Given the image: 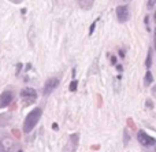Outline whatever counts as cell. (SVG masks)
<instances>
[{"mask_svg":"<svg viewBox=\"0 0 156 152\" xmlns=\"http://www.w3.org/2000/svg\"><path fill=\"white\" fill-rule=\"evenodd\" d=\"M41 115H43V110L40 107H36L34 110L29 112L25 118V122H23V133H30L33 129L36 128V125L40 121Z\"/></svg>","mask_w":156,"mask_h":152,"instance_id":"6da1fadb","label":"cell"},{"mask_svg":"<svg viewBox=\"0 0 156 152\" xmlns=\"http://www.w3.org/2000/svg\"><path fill=\"white\" fill-rule=\"evenodd\" d=\"M137 140H138V143H140L141 145H144V147H154L155 143H156L155 137L147 134L144 130H140L137 133Z\"/></svg>","mask_w":156,"mask_h":152,"instance_id":"7a4b0ae2","label":"cell"},{"mask_svg":"<svg viewBox=\"0 0 156 152\" xmlns=\"http://www.w3.org/2000/svg\"><path fill=\"white\" fill-rule=\"evenodd\" d=\"M116 18L121 23H125L130 19V11L126 4H121L116 7Z\"/></svg>","mask_w":156,"mask_h":152,"instance_id":"3957f363","label":"cell"},{"mask_svg":"<svg viewBox=\"0 0 156 152\" xmlns=\"http://www.w3.org/2000/svg\"><path fill=\"white\" fill-rule=\"evenodd\" d=\"M58 87H59V78H49V80H47L45 85H44L43 95L44 96H49Z\"/></svg>","mask_w":156,"mask_h":152,"instance_id":"277c9868","label":"cell"},{"mask_svg":"<svg viewBox=\"0 0 156 152\" xmlns=\"http://www.w3.org/2000/svg\"><path fill=\"white\" fill-rule=\"evenodd\" d=\"M12 100H14V93L11 90H4L0 95V108H5L7 106H10Z\"/></svg>","mask_w":156,"mask_h":152,"instance_id":"5b68a950","label":"cell"},{"mask_svg":"<svg viewBox=\"0 0 156 152\" xmlns=\"http://www.w3.org/2000/svg\"><path fill=\"white\" fill-rule=\"evenodd\" d=\"M21 97L23 99H36L37 97V92H36L33 88H25V89L21 90Z\"/></svg>","mask_w":156,"mask_h":152,"instance_id":"8992f818","label":"cell"},{"mask_svg":"<svg viewBox=\"0 0 156 152\" xmlns=\"http://www.w3.org/2000/svg\"><path fill=\"white\" fill-rule=\"evenodd\" d=\"M77 2H78V5L85 11H89L94 4V0H77Z\"/></svg>","mask_w":156,"mask_h":152,"instance_id":"52a82bcc","label":"cell"},{"mask_svg":"<svg viewBox=\"0 0 156 152\" xmlns=\"http://www.w3.org/2000/svg\"><path fill=\"white\" fill-rule=\"evenodd\" d=\"M152 81H154V76H152V73H151V71H147L145 77H144V85H145V87H148V85L152 84Z\"/></svg>","mask_w":156,"mask_h":152,"instance_id":"ba28073f","label":"cell"},{"mask_svg":"<svg viewBox=\"0 0 156 152\" xmlns=\"http://www.w3.org/2000/svg\"><path fill=\"white\" fill-rule=\"evenodd\" d=\"M152 54H154V51H152V48H149L148 55H147V60H145V67L148 69H151L152 66Z\"/></svg>","mask_w":156,"mask_h":152,"instance_id":"9c48e42d","label":"cell"},{"mask_svg":"<svg viewBox=\"0 0 156 152\" xmlns=\"http://www.w3.org/2000/svg\"><path fill=\"white\" fill-rule=\"evenodd\" d=\"M77 87H78V81H77V80H73V81H71V84H70V90H71V92H76Z\"/></svg>","mask_w":156,"mask_h":152,"instance_id":"30bf717a","label":"cell"},{"mask_svg":"<svg viewBox=\"0 0 156 152\" xmlns=\"http://www.w3.org/2000/svg\"><path fill=\"white\" fill-rule=\"evenodd\" d=\"M144 23H145V26H147V30H148V32H151V27H149V16L148 15L144 18Z\"/></svg>","mask_w":156,"mask_h":152,"instance_id":"8fae6325","label":"cell"},{"mask_svg":"<svg viewBox=\"0 0 156 152\" xmlns=\"http://www.w3.org/2000/svg\"><path fill=\"white\" fill-rule=\"evenodd\" d=\"M96 23H97V21H94L93 23H92V26L89 27V36H92V34H93V32H94V27H96Z\"/></svg>","mask_w":156,"mask_h":152,"instance_id":"7c38bea8","label":"cell"},{"mask_svg":"<svg viewBox=\"0 0 156 152\" xmlns=\"http://www.w3.org/2000/svg\"><path fill=\"white\" fill-rule=\"evenodd\" d=\"M155 4H156V0H148V8L149 10H152V8L155 7Z\"/></svg>","mask_w":156,"mask_h":152,"instance_id":"4fadbf2b","label":"cell"},{"mask_svg":"<svg viewBox=\"0 0 156 152\" xmlns=\"http://www.w3.org/2000/svg\"><path fill=\"white\" fill-rule=\"evenodd\" d=\"M111 63H112V65H115V63H116V58L114 56V55L111 56Z\"/></svg>","mask_w":156,"mask_h":152,"instance_id":"5bb4252c","label":"cell"},{"mask_svg":"<svg viewBox=\"0 0 156 152\" xmlns=\"http://www.w3.org/2000/svg\"><path fill=\"white\" fill-rule=\"evenodd\" d=\"M127 141H129V136H127V133L125 132V144H127Z\"/></svg>","mask_w":156,"mask_h":152,"instance_id":"9a60e30c","label":"cell"},{"mask_svg":"<svg viewBox=\"0 0 156 152\" xmlns=\"http://www.w3.org/2000/svg\"><path fill=\"white\" fill-rule=\"evenodd\" d=\"M116 70H118V71H122V70H123V66L118 65V66H116Z\"/></svg>","mask_w":156,"mask_h":152,"instance_id":"2e32d148","label":"cell"},{"mask_svg":"<svg viewBox=\"0 0 156 152\" xmlns=\"http://www.w3.org/2000/svg\"><path fill=\"white\" fill-rule=\"evenodd\" d=\"M52 129H54V130H58V129H59V128H58V125H56V123H54V125H52Z\"/></svg>","mask_w":156,"mask_h":152,"instance_id":"e0dca14e","label":"cell"},{"mask_svg":"<svg viewBox=\"0 0 156 152\" xmlns=\"http://www.w3.org/2000/svg\"><path fill=\"white\" fill-rule=\"evenodd\" d=\"M0 152H4V150H3V144H0Z\"/></svg>","mask_w":156,"mask_h":152,"instance_id":"ac0fdd59","label":"cell"},{"mask_svg":"<svg viewBox=\"0 0 156 152\" xmlns=\"http://www.w3.org/2000/svg\"><path fill=\"white\" fill-rule=\"evenodd\" d=\"M11 2H14V3H21L22 0H11Z\"/></svg>","mask_w":156,"mask_h":152,"instance_id":"d6986e66","label":"cell"},{"mask_svg":"<svg viewBox=\"0 0 156 152\" xmlns=\"http://www.w3.org/2000/svg\"><path fill=\"white\" fill-rule=\"evenodd\" d=\"M121 2H130V0H121Z\"/></svg>","mask_w":156,"mask_h":152,"instance_id":"ffe728a7","label":"cell"},{"mask_svg":"<svg viewBox=\"0 0 156 152\" xmlns=\"http://www.w3.org/2000/svg\"><path fill=\"white\" fill-rule=\"evenodd\" d=\"M18 152H22V151H18Z\"/></svg>","mask_w":156,"mask_h":152,"instance_id":"44dd1931","label":"cell"}]
</instances>
